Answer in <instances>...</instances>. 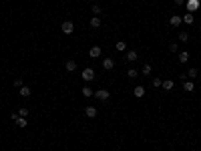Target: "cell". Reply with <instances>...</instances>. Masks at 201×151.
I'll return each mask as SVG.
<instances>
[{"label":"cell","mask_w":201,"mask_h":151,"mask_svg":"<svg viewBox=\"0 0 201 151\" xmlns=\"http://www.w3.org/2000/svg\"><path fill=\"white\" fill-rule=\"evenodd\" d=\"M16 125H18V127L22 129V127H26L28 123H26V119H24V117H18V119H16Z\"/></svg>","instance_id":"obj_20"},{"label":"cell","mask_w":201,"mask_h":151,"mask_svg":"<svg viewBox=\"0 0 201 151\" xmlns=\"http://www.w3.org/2000/svg\"><path fill=\"white\" fill-rule=\"evenodd\" d=\"M30 87H20V97H30Z\"/></svg>","instance_id":"obj_16"},{"label":"cell","mask_w":201,"mask_h":151,"mask_svg":"<svg viewBox=\"0 0 201 151\" xmlns=\"http://www.w3.org/2000/svg\"><path fill=\"white\" fill-rule=\"evenodd\" d=\"M137 75H139V73H137L135 69H129V70H127V77H131V79H135Z\"/></svg>","instance_id":"obj_26"},{"label":"cell","mask_w":201,"mask_h":151,"mask_svg":"<svg viewBox=\"0 0 201 151\" xmlns=\"http://www.w3.org/2000/svg\"><path fill=\"white\" fill-rule=\"evenodd\" d=\"M199 30H201V26H199Z\"/></svg>","instance_id":"obj_31"},{"label":"cell","mask_w":201,"mask_h":151,"mask_svg":"<svg viewBox=\"0 0 201 151\" xmlns=\"http://www.w3.org/2000/svg\"><path fill=\"white\" fill-rule=\"evenodd\" d=\"M193 20H195V16H193V12H187V14L183 16V22H185V24H193Z\"/></svg>","instance_id":"obj_13"},{"label":"cell","mask_w":201,"mask_h":151,"mask_svg":"<svg viewBox=\"0 0 201 151\" xmlns=\"http://www.w3.org/2000/svg\"><path fill=\"white\" fill-rule=\"evenodd\" d=\"M117 50H127V42L119 40V42H117Z\"/></svg>","instance_id":"obj_24"},{"label":"cell","mask_w":201,"mask_h":151,"mask_svg":"<svg viewBox=\"0 0 201 151\" xmlns=\"http://www.w3.org/2000/svg\"><path fill=\"white\" fill-rule=\"evenodd\" d=\"M179 60H181V63H187V60H189V52H187V50H181V52H179Z\"/></svg>","instance_id":"obj_15"},{"label":"cell","mask_w":201,"mask_h":151,"mask_svg":"<svg viewBox=\"0 0 201 151\" xmlns=\"http://www.w3.org/2000/svg\"><path fill=\"white\" fill-rule=\"evenodd\" d=\"M90 10H93L95 16H100V6H99V4H93V8H90Z\"/></svg>","instance_id":"obj_23"},{"label":"cell","mask_w":201,"mask_h":151,"mask_svg":"<svg viewBox=\"0 0 201 151\" xmlns=\"http://www.w3.org/2000/svg\"><path fill=\"white\" fill-rule=\"evenodd\" d=\"M80 77H83V81H93V79H95V69H90V67H87V69L83 70V75H80Z\"/></svg>","instance_id":"obj_3"},{"label":"cell","mask_w":201,"mask_h":151,"mask_svg":"<svg viewBox=\"0 0 201 151\" xmlns=\"http://www.w3.org/2000/svg\"><path fill=\"white\" fill-rule=\"evenodd\" d=\"M175 4H179V6H183V4H185V0H175Z\"/></svg>","instance_id":"obj_30"},{"label":"cell","mask_w":201,"mask_h":151,"mask_svg":"<svg viewBox=\"0 0 201 151\" xmlns=\"http://www.w3.org/2000/svg\"><path fill=\"white\" fill-rule=\"evenodd\" d=\"M113 67H115V60H113V58H105V60H103V69L105 70H111Z\"/></svg>","instance_id":"obj_9"},{"label":"cell","mask_w":201,"mask_h":151,"mask_svg":"<svg viewBox=\"0 0 201 151\" xmlns=\"http://www.w3.org/2000/svg\"><path fill=\"white\" fill-rule=\"evenodd\" d=\"M151 70H153V67H151V65H143V69H141V73H143L145 77H149V75H151Z\"/></svg>","instance_id":"obj_17"},{"label":"cell","mask_w":201,"mask_h":151,"mask_svg":"<svg viewBox=\"0 0 201 151\" xmlns=\"http://www.w3.org/2000/svg\"><path fill=\"white\" fill-rule=\"evenodd\" d=\"M161 87H163V89H165V91H171V89H173V87H175V83L171 81V79H165V81H163V85H161Z\"/></svg>","instance_id":"obj_11"},{"label":"cell","mask_w":201,"mask_h":151,"mask_svg":"<svg viewBox=\"0 0 201 151\" xmlns=\"http://www.w3.org/2000/svg\"><path fill=\"white\" fill-rule=\"evenodd\" d=\"M85 115L89 117V119H95L97 117V107H93V105L90 107H85Z\"/></svg>","instance_id":"obj_6"},{"label":"cell","mask_w":201,"mask_h":151,"mask_svg":"<svg viewBox=\"0 0 201 151\" xmlns=\"http://www.w3.org/2000/svg\"><path fill=\"white\" fill-rule=\"evenodd\" d=\"M169 50L171 52H177V45H169Z\"/></svg>","instance_id":"obj_29"},{"label":"cell","mask_w":201,"mask_h":151,"mask_svg":"<svg viewBox=\"0 0 201 151\" xmlns=\"http://www.w3.org/2000/svg\"><path fill=\"white\" fill-rule=\"evenodd\" d=\"M100 26V16H93L90 18V28H99Z\"/></svg>","instance_id":"obj_14"},{"label":"cell","mask_w":201,"mask_h":151,"mask_svg":"<svg viewBox=\"0 0 201 151\" xmlns=\"http://www.w3.org/2000/svg\"><path fill=\"white\" fill-rule=\"evenodd\" d=\"M137 57H139V55H137V50H129V52H127V60H129V63H135V60H137Z\"/></svg>","instance_id":"obj_12"},{"label":"cell","mask_w":201,"mask_h":151,"mask_svg":"<svg viewBox=\"0 0 201 151\" xmlns=\"http://www.w3.org/2000/svg\"><path fill=\"white\" fill-rule=\"evenodd\" d=\"M161 85H163V81H161L159 77H155V79H153V87H161Z\"/></svg>","instance_id":"obj_28"},{"label":"cell","mask_w":201,"mask_h":151,"mask_svg":"<svg viewBox=\"0 0 201 151\" xmlns=\"http://www.w3.org/2000/svg\"><path fill=\"white\" fill-rule=\"evenodd\" d=\"M95 97H97V99H99V101H107V99H109V97H111V93H109V91H107V89H99V91H97V93H95Z\"/></svg>","instance_id":"obj_4"},{"label":"cell","mask_w":201,"mask_h":151,"mask_svg":"<svg viewBox=\"0 0 201 151\" xmlns=\"http://www.w3.org/2000/svg\"><path fill=\"white\" fill-rule=\"evenodd\" d=\"M83 95H85V97H93V95H95V91H93L90 87H83Z\"/></svg>","instance_id":"obj_19"},{"label":"cell","mask_w":201,"mask_h":151,"mask_svg":"<svg viewBox=\"0 0 201 151\" xmlns=\"http://www.w3.org/2000/svg\"><path fill=\"white\" fill-rule=\"evenodd\" d=\"M181 22H183V18H181L179 14H173V16L169 18V24H171V26H175V28H177V26H181Z\"/></svg>","instance_id":"obj_5"},{"label":"cell","mask_w":201,"mask_h":151,"mask_svg":"<svg viewBox=\"0 0 201 151\" xmlns=\"http://www.w3.org/2000/svg\"><path fill=\"white\" fill-rule=\"evenodd\" d=\"M18 115H20V117H26V115H28V109L20 107V109H18Z\"/></svg>","instance_id":"obj_27"},{"label":"cell","mask_w":201,"mask_h":151,"mask_svg":"<svg viewBox=\"0 0 201 151\" xmlns=\"http://www.w3.org/2000/svg\"><path fill=\"white\" fill-rule=\"evenodd\" d=\"M199 6H201V0H187V2H185V8H187V12H195Z\"/></svg>","instance_id":"obj_2"},{"label":"cell","mask_w":201,"mask_h":151,"mask_svg":"<svg viewBox=\"0 0 201 151\" xmlns=\"http://www.w3.org/2000/svg\"><path fill=\"white\" fill-rule=\"evenodd\" d=\"M133 95L137 97V99L145 97V87H141V85H139V87H135V89H133Z\"/></svg>","instance_id":"obj_7"},{"label":"cell","mask_w":201,"mask_h":151,"mask_svg":"<svg viewBox=\"0 0 201 151\" xmlns=\"http://www.w3.org/2000/svg\"><path fill=\"white\" fill-rule=\"evenodd\" d=\"M14 87H24V83H22V77H18V79H14Z\"/></svg>","instance_id":"obj_25"},{"label":"cell","mask_w":201,"mask_h":151,"mask_svg":"<svg viewBox=\"0 0 201 151\" xmlns=\"http://www.w3.org/2000/svg\"><path fill=\"white\" fill-rule=\"evenodd\" d=\"M89 57H90V58H99V57H100V47H97V45H95V47L89 50Z\"/></svg>","instance_id":"obj_8"},{"label":"cell","mask_w":201,"mask_h":151,"mask_svg":"<svg viewBox=\"0 0 201 151\" xmlns=\"http://www.w3.org/2000/svg\"><path fill=\"white\" fill-rule=\"evenodd\" d=\"M60 30H62L65 35H73V32H75V24L70 22V20H65V22L60 24Z\"/></svg>","instance_id":"obj_1"},{"label":"cell","mask_w":201,"mask_h":151,"mask_svg":"<svg viewBox=\"0 0 201 151\" xmlns=\"http://www.w3.org/2000/svg\"><path fill=\"white\" fill-rule=\"evenodd\" d=\"M179 40H181V42H187V40H189V32L181 30V32H179Z\"/></svg>","instance_id":"obj_18"},{"label":"cell","mask_w":201,"mask_h":151,"mask_svg":"<svg viewBox=\"0 0 201 151\" xmlns=\"http://www.w3.org/2000/svg\"><path fill=\"white\" fill-rule=\"evenodd\" d=\"M183 89H185L187 93H189V91H193V83H191V81H185V83H183Z\"/></svg>","instance_id":"obj_22"},{"label":"cell","mask_w":201,"mask_h":151,"mask_svg":"<svg viewBox=\"0 0 201 151\" xmlns=\"http://www.w3.org/2000/svg\"><path fill=\"white\" fill-rule=\"evenodd\" d=\"M185 77H189V79H197V69H189Z\"/></svg>","instance_id":"obj_21"},{"label":"cell","mask_w":201,"mask_h":151,"mask_svg":"<svg viewBox=\"0 0 201 151\" xmlns=\"http://www.w3.org/2000/svg\"><path fill=\"white\" fill-rule=\"evenodd\" d=\"M65 69H67L68 73L77 70V60H67V63H65Z\"/></svg>","instance_id":"obj_10"}]
</instances>
